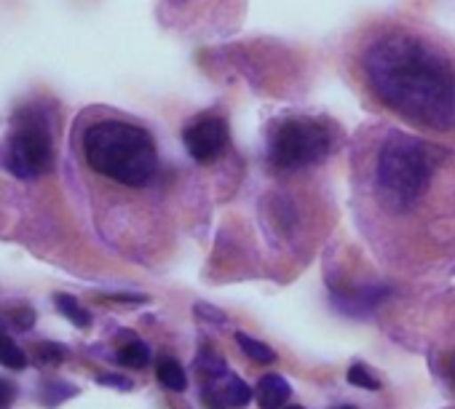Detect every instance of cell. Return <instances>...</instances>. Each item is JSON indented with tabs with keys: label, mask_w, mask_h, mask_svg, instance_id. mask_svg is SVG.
Masks as SVG:
<instances>
[{
	"label": "cell",
	"mask_w": 455,
	"mask_h": 409,
	"mask_svg": "<svg viewBox=\"0 0 455 409\" xmlns=\"http://www.w3.org/2000/svg\"><path fill=\"white\" fill-rule=\"evenodd\" d=\"M362 99L415 134L455 147V41L402 17L375 20L346 46Z\"/></svg>",
	"instance_id": "1"
},
{
	"label": "cell",
	"mask_w": 455,
	"mask_h": 409,
	"mask_svg": "<svg viewBox=\"0 0 455 409\" xmlns=\"http://www.w3.org/2000/svg\"><path fill=\"white\" fill-rule=\"evenodd\" d=\"M354 195L378 228L423 223L455 231V147L394 123L362 126L351 142Z\"/></svg>",
	"instance_id": "2"
},
{
	"label": "cell",
	"mask_w": 455,
	"mask_h": 409,
	"mask_svg": "<svg viewBox=\"0 0 455 409\" xmlns=\"http://www.w3.org/2000/svg\"><path fill=\"white\" fill-rule=\"evenodd\" d=\"M89 169L121 187L142 190L158 182L161 155L156 137L126 118H100L81 139Z\"/></svg>",
	"instance_id": "3"
},
{
	"label": "cell",
	"mask_w": 455,
	"mask_h": 409,
	"mask_svg": "<svg viewBox=\"0 0 455 409\" xmlns=\"http://www.w3.org/2000/svg\"><path fill=\"white\" fill-rule=\"evenodd\" d=\"M0 163L17 179H38L54 166V126L41 105H28L14 115L12 131L0 145Z\"/></svg>",
	"instance_id": "4"
},
{
	"label": "cell",
	"mask_w": 455,
	"mask_h": 409,
	"mask_svg": "<svg viewBox=\"0 0 455 409\" xmlns=\"http://www.w3.org/2000/svg\"><path fill=\"white\" fill-rule=\"evenodd\" d=\"M335 129L330 121L311 115L279 118L268 134V161L279 171H300L324 161L335 147Z\"/></svg>",
	"instance_id": "5"
},
{
	"label": "cell",
	"mask_w": 455,
	"mask_h": 409,
	"mask_svg": "<svg viewBox=\"0 0 455 409\" xmlns=\"http://www.w3.org/2000/svg\"><path fill=\"white\" fill-rule=\"evenodd\" d=\"M228 123L222 115H201V118H193L185 131H182V142H185V150L188 155L196 161V163H212L217 161L225 147H228Z\"/></svg>",
	"instance_id": "6"
},
{
	"label": "cell",
	"mask_w": 455,
	"mask_h": 409,
	"mask_svg": "<svg viewBox=\"0 0 455 409\" xmlns=\"http://www.w3.org/2000/svg\"><path fill=\"white\" fill-rule=\"evenodd\" d=\"M204 390L206 396H214V406L242 409L252 401V388L231 372H225L222 377H212V385L206 382Z\"/></svg>",
	"instance_id": "7"
},
{
	"label": "cell",
	"mask_w": 455,
	"mask_h": 409,
	"mask_svg": "<svg viewBox=\"0 0 455 409\" xmlns=\"http://www.w3.org/2000/svg\"><path fill=\"white\" fill-rule=\"evenodd\" d=\"M255 396H258L260 409H282V406L290 401L292 388H290V382H287L282 374L268 372V374L260 377V382H258V388H255Z\"/></svg>",
	"instance_id": "8"
},
{
	"label": "cell",
	"mask_w": 455,
	"mask_h": 409,
	"mask_svg": "<svg viewBox=\"0 0 455 409\" xmlns=\"http://www.w3.org/2000/svg\"><path fill=\"white\" fill-rule=\"evenodd\" d=\"M156 377L164 388L174 390V393H182L188 388V374L185 369L180 366V361H174L172 356H161L158 364H156Z\"/></svg>",
	"instance_id": "9"
},
{
	"label": "cell",
	"mask_w": 455,
	"mask_h": 409,
	"mask_svg": "<svg viewBox=\"0 0 455 409\" xmlns=\"http://www.w3.org/2000/svg\"><path fill=\"white\" fill-rule=\"evenodd\" d=\"M54 303H57V311H60L70 324H76V326H81V329L92 324V313H89L76 297H70V295H57Z\"/></svg>",
	"instance_id": "10"
},
{
	"label": "cell",
	"mask_w": 455,
	"mask_h": 409,
	"mask_svg": "<svg viewBox=\"0 0 455 409\" xmlns=\"http://www.w3.org/2000/svg\"><path fill=\"white\" fill-rule=\"evenodd\" d=\"M118 364L129 366V369H145L150 364V348L142 340H132L118 350Z\"/></svg>",
	"instance_id": "11"
},
{
	"label": "cell",
	"mask_w": 455,
	"mask_h": 409,
	"mask_svg": "<svg viewBox=\"0 0 455 409\" xmlns=\"http://www.w3.org/2000/svg\"><path fill=\"white\" fill-rule=\"evenodd\" d=\"M236 342L258 364H274L276 361V350L271 345H266V342H260V340H255V337H250L244 332H236Z\"/></svg>",
	"instance_id": "12"
},
{
	"label": "cell",
	"mask_w": 455,
	"mask_h": 409,
	"mask_svg": "<svg viewBox=\"0 0 455 409\" xmlns=\"http://www.w3.org/2000/svg\"><path fill=\"white\" fill-rule=\"evenodd\" d=\"M0 364L9 366V369H25L28 366V356L25 350L0 329Z\"/></svg>",
	"instance_id": "13"
},
{
	"label": "cell",
	"mask_w": 455,
	"mask_h": 409,
	"mask_svg": "<svg viewBox=\"0 0 455 409\" xmlns=\"http://www.w3.org/2000/svg\"><path fill=\"white\" fill-rule=\"evenodd\" d=\"M346 377H348L351 385H356V388H362V390H380V380H378V377L370 372V366H364V364H351L348 372H346Z\"/></svg>",
	"instance_id": "14"
},
{
	"label": "cell",
	"mask_w": 455,
	"mask_h": 409,
	"mask_svg": "<svg viewBox=\"0 0 455 409\" xmlns=\"http://www.w3.org/2000/svg\"><path fill=\"white\" fill-rule=\"evenodd\" d=\"M38 358L46 361V364H60L65 358V348L57 345V342H41L38 348Z\"/></svg>",
	"instance_id": "15"
},
{
	"label": "cell",
	"mask_w": 455,
	"mask_h": 409,
	"mask_svg": "<svg viewBox=\"0 0 455 409\" xmlns=\"http://www.w3.org/2000/svg\"><path fill=\"white\" fill-rule=\"evenodd\" d=\"M97 382H100V385H113V388H121V390H129V388H132V380H126V377H121V374H102Z\"/></svg>",
	"instance_id": "16"
},
{
	"label": "cell",
	"mask_w": 455,
	"mask_h": 409,
	"mask_svg": "<svg viewBox=\"0 0 455 409\" xmlns=\"http://www.w3.org/2000/svg\"><path fill=\"white\" fill-rule=\"evenodd\" d=\"M12 401H14V388L6 380H0V409H9Z\"/></svg>",
	"instance_id": "17"
},
{
	"label": "cell",
	"mask_w": 455,
	"mask_h": 409,
	"mask_svg": "<svg viewBox=\"0 0 455 409\" xmlns=\"http://www.w3.org/2000/svg\"><path fill=\"white\" fill-rule=\"evenodd\" d=\"M196 313H204L209 321H220V324H225V321H228L220 311H209V305H196Z\"/></svg>",
	"instance_id": "18"
},
{
	"label": "cell",
	"mask_w": 455,
	"mask_h": 409,
	"mask_svg": "<svg viewBox=\"0 0 455 409\" xmlns=\"http://www.w3.org/2000/svg\"><path fill=\"white\" fill-rule=\"evenodd\" d=\"M447 377H450V385L455 388V358H450V366H447Z\"/></svg>",
	"instance_id": "19"
},
{
	"label": "cell",
	"mask_w": 455,
	"mask_h": 409,
	"mask_svg": "<svg viewBox=\"0 0 455 409\" xmlns=\"http://www.w3.org/2000/svg\"><path fill=\"white\" fill-rule=\"evenodd\" d=\"M335 409H356L354 404H340V406H335Z\"/></svg>",
	"instance_id": "20"
},
{
	"label": "cell",
	"mask_w": 455,
	"mask_h": 409,
	"mask_svg": "<svg viewBox=\"0 0 455 409\" xmlns=\"http://www.w3.org/2000/svg\"><path fill=\"white\" fill-rule=\"evenodd\" d=\"M282 409H303V406H295V404H292V406H287V404H284Z\"/></svg>",
	"instance_id": "21"
}]
</instances>
